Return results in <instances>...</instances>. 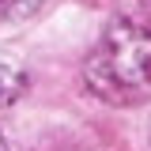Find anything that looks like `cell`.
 <instances>
[{
	"label": "cell",
	"instance_id": "4",
	"mask_svg": "<svg viewBox=\"0 0 151 151\" xmlns=\"http://www.w3.org/2000/svg\"><path fill=\"white\" fill-rule=\"evenodd\" d=\"M0 151H8V144H4V136H0Z\"/></svg>",
	"mask_w": 151,
	"mask_h": 151
},
{
	"label": "cell",
	"instance_id": "1",
	"mask_svg": "<svg viewBox=\"0 0 151 151\" xmlns=\"http://www.w3.org/2000/svg\"><path fill=\"white\" fill-rule=\"evenodd\" d=\"M83 79L91 94L113 106H136L151 98V30L132 19H117L91 49Z\"/></svg>",
	"mask_w": 151,
	"mask_h": 151
},
{
	"label": "cell",
	"instance_id": "5",
	"mask_svg": "<svg viewBox=\"0 0 151 151\" xmlns=\"http://www.w3.org/2000/svg\"><path fill=\"white\" fill-rule=\"evenodd\" d=\"M144 4H147V8H151V0H144Z\"/></svg>",
	"mask_w": 151,
	"mask_h": 151
},
{
	"label": "cell",
	"instance_id": "3",
	"mask_svg": "<svg viewBox=\"0 0 151 151\" xmlns=\"http://www.w3.org/2000/svg\"><path fill=\"white\" fill-rule=\"evenodd\" d=\"M45 0H0V23H12V19H27L34 15Z\"/></svg>",
	"mask_w": 151,
	"mask_h": 151
},
{
	"label": "cell",
	"instance_id": "2",
	"mask_svg": "<svg viewBox=\"0 0 151 151\" xmlns=\"http://www.w3.org/2000/svg\"><path fill=\"white\" fill-rule=\"evenodd\" d=\"M27 91V72L12 53L0 49V110H8L12 102H19Z\"/></svg>",
	"mask_w": 151,
	"mask_h": 151
}]
</instances>
